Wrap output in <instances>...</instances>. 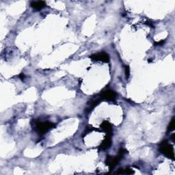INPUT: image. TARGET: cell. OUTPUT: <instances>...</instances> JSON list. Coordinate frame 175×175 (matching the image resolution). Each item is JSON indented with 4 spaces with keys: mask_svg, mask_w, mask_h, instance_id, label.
Here are the masks:
<instances>
[{
    "mask_svg": "<svg viewBox=\"0 0 175 175\" xmlns=\"http://www.w3.org/2000/svg\"><path fill=\"white\" fill-rule=\"evenodd\" d=\"M32 125L33 129L41 135L45 134L49 130L56 127V124L53 122L49 121L41 122L39 120H32Z\"/></svg>",
    "mask_w": 175,
    "mask_h": 175,
    "instance_id": "obj_1",
    "label": "cell"
},
{
    "mask_svg": "<svg viewBox=\"0 0 175 175\" xmlns=\"http://www.w3.org/2000/svg\"><path fill=\"white\" fill-rule=\"evenodd\" d=\"M126 152H127V150L121 148V149H120L116 156L107 155L105 159V164L109 167L110 172L113 170L114 167L117 166V164L121 161L123 157H124L125 155L126 154Z\"/></svg>",
    "mask_w": 175,
    "mask_h": 175,
    "instance_id": "obj_2",
    "label": "cell"
},
{
    "mask_svg": "<svg viewBox=\"0 0 175 175\" xmlns=\"http://www.w3.org/2000/svg\"><path fill=\"white\" fill-rule=\"evenodd\" d=\"M159 151L161 154H163L164 156H166L168 159H171L172 160L174 159L173 146L170 144H169L167 140H164L161 142L159 146Z\"/></svg>",
    "mask_w": 175,
    "mask_h": 175,
    "instance_id": "obj_3",
    "label": "cell"
},
{
    "mask_svg": "<svg viewBox=\"0 0 175 175\" xmlns=\"http://www.w3.org/2000/svg\"><path fill=\"white\" fill-rule=\"evenodd\" d=\"M117 97V94L112 90H106L100 94V98L110 102H114Z\"/></svg>",
    "mask_w": 175,
    "mask_h": 175,
    "instance_id": "obj_4",
    "label": "cell"
},
{
    "mask_svg": "<svg viewBox=\"0 0 175 175\" xmlns=\"http://www.w3.org/2000/svg\"><path fill=\"white\" fill-rule=\"evenodd\" d=\"M90 58L94 61H99L102 62L108 63L110 62V56L107 53L104 52V51H101V52L92 54L90 56Z\"/></svg>",
    "mask_w": 175,
    "mask_h": 175,
    "instance_id": "obj_5",
    "label": "cell"
},
{
    "mask_svg": "<svg viewBox=\"0 0 175 175\" xmlns=\"http://www.w3.org/2000/svg\"><path fill=\"white\" fill-rule=\"evenodd\" d=\"M112 134H107L104 140L101 142V144L99 147H98V149L100 151H105V150L110 149L112 144Z\"/></svg>",
    "mask_w": 175,
    "mask_h": 175,
    "instance_id": "obj_6",
    "label": "cell"
},
{
    "mask_svg": "<svg viewBox=\"0 0 175 175\" xmlns=\"http://www.w3.org/2000/svg\"><path fill=\"white\" fill-rule=\"evenodd\" d=\"M30 6L32 8L36 11H40V10L45 8L46 6L45 2L39 1V2H32L30 3Z\"/></svg>",
    "mask_w": 175,
    "mask_h": 175,
    "instance_id": "obj_7",
    "label": "cell"
},
{
    "mask_svg": "<svg viewBox=\"0 0 175 175\" xmlns=\"http://www.w3.org/2000/svg\"><path fill=\"white\" fill-rule=\"evenodd\" d=\"M101 127L102 128L103 130L107 134H112V125L108 121H103L101 125Z\"/></svg>",
    "mask_w": 175,
    "mask_h": 175,
    "instance_id": "obj_8",
    "label": "cell"
},
{
    "mask_svg": "<svg viewBox=\"0 0 175 175\" xmlns=\"http://www.w3.org/2000/svg\"><path fill=\"white\" fill-rule=\"evenodd\" d=\"M101 98H97V99H93V100H91L88 103V107L87 110V113H90L91 111H92L94 108L97 107V106L99 104V103L101 102Z\"/></svg>",
    "mask_w": 175,
    "mask_h": 175,
    "instance_id": "obj_9",
    "label": "cell"
},
{
    "mask_svg": "<svg viewBox=\"0 0 175 175\" xmlns=\"http://www.w3.org/2000/svg\"><path fill=\"white\" fill-rule=\"evenodd\" d=\"M174 128H175V118L174 117L171 120V121H170V124L168 125V127H167V131H168V132L172 131H174Z\"/></svg>",
    "mask_w": 175,
    "mask_h": 175,
    "instance_id": "obj_10",
    "label": "cell"
},
{
    "mask_svg": "<svg viewBox=\"0 0 175 175\" xmlns=\"http://www.w3.org/2000/svg\"><path fill=\"white\" fill-rule=\"evenodd\" d=\"M125 76H126L127 80H128L130 75V68L128 65H125Z\"/></svg>",
    "mask_w": 175,
    "mask_h": 175,
    "instance_id": "obj_11",
    "label": "cell"
},
{
    "mask_svg": "<svg viewBox=\"0 0 175 175\" xmlns=\"http://www.w3.org/2000/svg\"><path fill=\"white\" fill-rule=\"evenodd\" d=\"M124 174H134V171L132 170L130 168H125L124 169Z\"/></svg>",
    "mask_w": 175,
    "mask_h": 175,
    "instance_id": "obj_12",
    "label": "cell"
},
{
    "mask_svg": "<svg viewBox=\"0 0 175 175\" xmlns=\"http://www.w3.org/2000/svg\"><path fill=\"white\" fill-rule=\"evenodd\" d=\"M165 43V41L164 40H161V41H160L159 42H157V43H155V45H162L163 44H164Z\"/></svg>",
    "mask_w": 175,
    "mask_h": 175,
    "instance_id": "obj_13",
    "label": "cell"
},
{
    "mask_svg": "<svg viewBox=\"0 0 175 175\" xmlns=\"http://www.w3.org/2000/svg\"><path fill=\"white\" fill-rule=\"evenodd\" d=\"M26 75H25L23 73H21V74H20V75H19V78H20V79H21V80L22 81H23V80H24V79H25V78H26Z\"/></svg>",
    "mask_w": 175,
    "mask_h": 175,
    "instance_id": "obj_14",
    "label": "cell"
},
{
    "mask_svg": "<svg viewBox=\"0 0 175 175\" xmlns=\"http://www.w3.org/2000/svg\"><path fill=\"white\" fill-rule=\"evenodd\" d=\"M146 22H148V23H146L147 26H151L152 28H154V26L152 25V22H149V21H146Z\"/></svg>",
    "mask_w": 175,
    "mask_h": 175,
    "instance_id": "obj_15",
    "label": "cell"
},
{
    "mask_svg": "<svg viewBox=\"0 0 175 175\" xmlns=\"http://www.w3.org/2000/svg\"><path fill=\"white\" fill-rule=\"evenodd\" d=\"M171 138L172 139V141L174 142V134H173V135H172V136H171Z\"/></svg>",
    "mask_w": 175,
    "mask_h": 175,
    "instance_id": "obj_16",
    "label": "cell"
}]
</instances>
